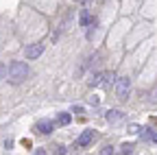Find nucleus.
Returning <instances> with one entry per match:
<instances>
[{
	"label": "nucleus",
	"mask_w": 157,
	"mask_h": 155,
	"mask_svg": "<svg viewBox=\"0 0 157 155\" xmlns=\"http://www.w3.org/2000/svg\"><path fill=\"white\" fill-rule=\"evenodd\" d=\"M26 76H29L26 61H11L9 64V81L11 83H22Z\"/></svg>",
	"instance_id": "1"
},
{
	"label": "nucleus",
	"mask_w": 157,
	"mask_h": 155,
	"mask_svg": "<svg viewBox=\"0 0 157 155\" xmlns=\"http://www.w3.org/2000/svg\"><path fill=\"white\" fill-rule=\"evenodd\" d=\"M129 92H131L129 76H118V79H116V94H118V99H127Z\"/></svg>",
	"instance_id": "2"
},
{
	"label": "nucleus",
	"mask_w": 157,
	"mask_h": 155,
	"mask_svg": "<svg viewBox=\"0 0 157 155\" xmlns=\"http://www.w3.org/2000/svg\"><path fill=\"white\" fill-rule=\"evenodd\" d=\"M42 52H44V44H31L24 50V57L26 59H37V57H42Z\"/></svg>",
	"instance_id": "3"
},
{
	"label": "nucleus",
	"mask_w": 157,
	"mask_h": 155,
	"mask_svg": "<svg viewBox=\"0 0 157 155\" xmlns=\"http://www.w3.org/2000/svg\"><path fill=\"white\" fill-rule=\"evenodd\" d=\"M92 140H94V131H92V129H85V131L76 138V146H78V149H83V146L92 144Z\"/></svg>",
	"instance_id": "4"
},
{
	"label": "nucleus",
	"mask_w": 157,
	"mask_h": 155,
	"mask_svg": "<svg viewBox=\"0 0 157 155\" xmlns=\"http://www.w3.org/2000/svg\"><path fill=\"white\" fill-rule=\"evenodd\" d=\"M122 118H124V114H122L120 109H109V111H107V122H109V125H118Z\"/></svg>",
	"instance_id": "5"
},
{
	"label": "nucleus",
	"mask_w": 157,
	"mask_h": 155,
	"mask_svg": "<svg viewBox=\"0 0 157 155\" xmlns=\"http://www.w3.org/2000/svg\"><path fill=\"white\" fill-rule=\"evenodd\" d=\"M35 129H37V133L48 135V133H52V122H50V120H42V122H39Z\"/></svg>",
	"instance_id": "6"
},
{
	"label": "nucleus",
	"mask_w": 157,
	"mask_h": 155,
	"mask_svg": "<svg viewBox=\"0 0 157 155\" xmlns=\"http://www.w3.org/2000/svg\"><path fill=\"white\" fill-rule=\"evenodd\" d=\"M103 81H105V72H98V74H92L90 85L92 87H98V85H103Z\"/></svg>",
	"instance_id": "7"
},
{
	"label": "nucleus",
	"mask_w": 157,
	"mask_h": 155,
	"mask_svg": "<svg viewBox=\"0 0 157 155\" xmlns=\"http://www.w3.org/2000/svg\"><path fill=\"white\" fill-rule=\"evenodd\" d=\"M78 22H81V26H92V24H96V20H94V17H92L87 11L81 13V20H78Z\"/></svg>",
	"instance_id": "8"
},
{
	"label": "nucleus",
	"mask_w": 157,
	"mask_h": 155,
	"mask_svg": "<svg viewBox=\"0 0 157 155\" xmlns=\"http://www.w3.org/2000/svg\"><path fill=\"white\" fill-rule=\"evenodd\" d=\"M70 120H72V118H70V114H66V111H61V114L57 116V122H59V125H63V127L70 125Z\"/></svg>",
	"instance_id": "9"
},
{
	"label": "nucleus",
	"mask_w": 157,
	"mask_h": 155,
	"mask_svg": "<svg viewBox=\"0 0 157 155\" xmlns=\"http://www.w3.org/2000/svg\"><path fill=\"white\" fill-rule=\"evenodd\" d=\"M120 149H122V151H120V155H129V153L133 151V144H122Z\"/></svg>",
	"instance_id": "10"
},
{
	"label": "nucleus",
	"mask_w": 157,
	"mask_h": 155,
	"mask_svg": "<svg viewBox=\"0 0 157 155\" xmlns=\"http://www.w3.org/2000/svg\"><path fill=\"white\" fill-rule=\"evenodd\" d=\"M142 140H153V131H151V129H144V133H142Z\"/></svg>",
	"instance_id": "11"
},
{
	"label": "nucleus",
	"mask_w": 157,
	"mask_h": 155,
	"mask_svg": "<svg viewBox=\"0 0 157 155\" xmlns=\"http://www.w3.org/2000/svg\"><path fill=\"white\" fill-rule=\"evenodd\" d=\"M55 155H66V146L57 144V146H55Z\"/></svg>",
	"instance_id": "12"
},
{
	"label": "nucleus",
	"mask_w": 157,
	"mask_h": 155,
	"mask_svg": "<svg viewBox=\"0 0 157 155\" xmlns=\"http://www.w3.org/2000/svg\"><path fill=\"white\" fill-rule=\"evenodd\" d=\"M101 155H113V146H105V149L101 151Z\"/></svg>",
	"instance_id": "13"
},
{
	"label": "nucleus",
	"mask_w": 157,
	"mask_h": 155,
	"mask_svg": "<svg viewBox=\"0 0 157 155\" xmlns=\"http://www.w3.org/2000/svg\"><path fill=\"white\" fill-rule=\"evenodd\" d=\"M5 74H7V68H5V64H0V79H2Z\"/></svg>",
	"instance_id": "14"
},
{
	"label": "nucleus",
	"mask_w": 157,
	"mask_h": 155,
	"mask_svg": "<svg viewBox=\"0 0 157 155\" xmlns=\"http://www.w3.org/2000/svg\"><path fill=\"white\" fill-rule=\"evenodd\" d=\"M35 155H48V153H46L44 149H37V151H35Z\"/></svg>",
	"instance_id": "15"
},
{
	"label": "nucleus",
	"mask_w": 157,
	"mask_h": 155,
	"mask_svg": "<svg viewBox=\"0 0 157 155\" xmlns=\"http://www.w3.org/2000/svg\"><path fill=\"white\" fill-rule=\"evenodd\" d=\"M153 142H155V144H157V133H153Z\"/></svg>",
	"instance_id": "16"
},
{
	"label": "nucleus",
	"mask_w": 157,
	"mask_h": 155,
	"mask_svg": "<svg viewBox=\"0 0 157 155\" xmlns=\"http://www.w3.org/2000/svg\"><path fill=\"white\" fill-rule=\"evenodd\" d=\"M76 2H90V0H76Z\"/></svg>",
	"instance_id": "17"
}]
</instances>
